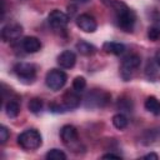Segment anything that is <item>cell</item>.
Wrapping results in <instances>:
<instances>
[{
	"label": "cell",
	"mask_w": 160,
	"mask_h": 160,
	"mask_svg": "<svg viewBox=\"0 0 160 160\" xmlns=\"http://www.w3.org/2000/svg\"><path fill=\"white\" fill-rule=\"evenodd\" d=\"M22 34V26L18 22H9L1 30V38L4 41L12 42L16 41Z\"/></svg>",
	"instance_id": "6"
},
{
	"label": "cell",
	"mask_w": 160,
	"mask_h": 160,
	"mask_svg": "<svg viewBox=\"0 0 160 160\" xmlns=\"http://www.w3.org/2000/svg\"><path fill=\"white\" fill-rule=\"evenodd\" d=\"M80 95L78 94V91L75 90H71V91H68L64 94L62 96V105L65 106L66 110H72V109H76L79 105H80Z\"/></svg>",
	"instance_id": "11"
},
{
	"label": "cell",
	"mask_w": 160,
	"mask_h": 160,
	"mask_svg": "<svg viewBox=\"0 0 160 160\" xmlns=\"http://www.w3.org/2000/svg\"><path fill=\"white\" fill-rule=\"evenodd\" d=\"M141 141H142L144 145L159 144V142H160V128H156V129H148V130L142 134Z\"/></svg>",
	"instance_id": "14"
},
{
	"label": "cell",
	"mask_w": 160,
	"mask_h": 160,
	"mask_svg": "<svg viewBox=\"0 0 160 160\" xmlns=\"http://www.w3.org/2000/svg\"><path fill=\"white\" fill-rule=\"evenodd\" d=\"M66 74L62 70H58V69H52L46 74L45 78V84L48 88H50L51 90H60L65 82H66Z\"/></svg>",
	"instance_id": "5"
},
{
	"label": "cell",
	"mask_w": 160,
	"mask_h": 160,
	"mask_svg": "<svg viewBox=\"0 0 160 160\" xmlns=\"http://www.w3.org/2000/svg\"><path fill=\"white\" fill-rule=\"evenodd\" d=\"M9 136H10V132H9L8 128L4 126V125H1V126H0V142L4 144V142L9 139Z\"/></svg>",
	"instance_id": "25"
},
{
	"label": "cell",
	"mask_w": 160,
	"mask_h": 160,
	"mask_svg": "<svg viewBox=\"0 0 160 160\" xmlns=\"http://www.w3.org/2000/svg\"><path fill=\"white\" fill-rule=\"evenodd\" d=\"M18 144L25 150H36L41 146L42 139L38 130L28 129L18 136Z\"/></svg>",
	"instance_id": "2"
},
{
	"label": "cell",
	"mask_w": 160,
	"mask_h": 160,
	"mask_svg": "<svg viewBox=\"0 0 160 160\" xmlns=\"http://www.w3.org/2000/svg\"><path fill=\"white\" fill-rule=\"evenodd\" d=\"M14 71L18 75V78L22 79V80H28L31 81L35 79L36 75V68L34 64L30 62H18L14 66Z\"/></svg>",
	"instance_id": "7"
},
{
	"label": "cell",
	"mask_w": 160,
	"mask_h": 160,
	"mask_svg": "<svg viewBox=\"0 0 160 160\" xmlns=\"http://www.w3.org/2000/svg\"><path fill=\"white\" fill-rule=\"evenodd\" d=\"M86 88V80L84 76H76L74 80H72V89L78 92L82 91L84 89Z\"/></svg>",
	"instance_id": "23"
},
{
	"label": "cell",
	"mask_w": 160,
	"mask_h": 160,
	"mask_svg": "<svg viewBox=\"0 0 160 160\" xmlns=\"http://www.w3.org/2000/svg\"><path fill=\"white\" fill-rule=\"evenodd\" d=\"M75 62H76V55L70 50H65L58 56V64L64 69H71L75 65Z\"/></svg>",
	"instance_id": "12"
},
{
	"label": "cell",
	"mask_w": 160,
	"mask_h": 160,
	"mask_svg": "<svg viewBox=\"0 0 160 160\" xmlns=\"http://www.w3.org/2000/svg\"><path fill=\"white\" fill-rule=\"evenodd\" d=\"M118 108L120 110H124V111H131L132 110V104L129 99H119Z\"/></svg>",
	"instance_id": "24"
},
{
	"label": "cell",
	"mask_w": 160,
	"mask_h": 160,
	"mask_svg": "<svg viewBox=\"0 0 160 160\" xmlns=\"http://www.w3.org/2000/svg\"><path fill=\"white\" fill-rule=\"evenodd\" d=\"M76 25L84 32H94L98 28L96 20L89 14H81L76 18Z\"/></svg>",
	"instance_id": "9"
},
{
	"label": "cell",
	"mask_w": 160,
	"mask_h": 160,
	"mask_svg": "<svg viewBox=\"0 0 160 160\" xmlns=\"http://www.w3.org/2000/svg\"><path fill=\"white\" fill-rule=\"evenodd\" d=\"M48 21H49V24H50L51 28L59 30V29H64V28L68 25V22H69V16H68L65 12H62V11L55 9V10H52V11L49 14Z\"/></svg>",
	"instance_id": "8"
},
{
	"label": "cell",
	"mask_w": 160,
	"mask_h": 160,
	"mask_svg": "<svg viewBox=\"0 0 160 160\" xmlns=\"http://www.w3.org/2000/svg\"><path fill=\"white\" fill-rule=\"evenodd\" d=\"M155 62H156V65L160 68V49L156 51V54H155Z\"/></svg>",
	"instance_id": "28"
},
{
	"label": "cell",
	"mask_w": 160,
	"mask_h": 160,
	"mask_svg": "<svg viewBox=\"0 0 160 160\" xmlns=\"http://www.w3.org/2000/svg\"><path fill=\"white\" fill-rule=\"evenodd\" d=\"M101 1H102L104 4H109V5L111 4V1H110V0H101Z\"/></svg>",
	"instance_id": "29"
},
{
	"label": "cell",
	"mask_w": 160,
	"mask_h": 160,
	"mask_svg": "<svg viewBox=\"0 0 160 160\" xmlns=\"http://www.w3.org/2000/svg\"><path fill=\"white\" fill-rule=\"evenodd\" d=\"M46 159L48 160H65L66 155L61 150H59V149H51L50 151H48Z\"/></svg>",
	"instance_id": "21"
},
{
	"label": "cell",
	"mask_w": 160,
	"mask_h": 160,
	"mask_svg": "<svg viewBox=\"0 0 160 160\" xmlns=\"http://www.w3.org/2000/svg\"><path fill=\"white\" fill-rule=\"evenodd\" d=\"M102 50L108 54L120 55L125 51V45L121 42H116V41H106L102 45Z\"/></svg>",
	"instance_id": "15"
},
{
	"label": "cell",
	"mask_w": 160,
	"mask_h": 160,
	"mask_svg": "<svg viewBox=\"0 0 160 160\" xmlns=\"http://www.w3.org/2000/svg\"><path fill=\"white\" fill-rule=\"evenodd\" d=\"M112 125H114L116 129L122 130V129H125V128L128 126V118H126L124 114L119 112V114H116V115L112 116Z\"/></svg>",
	"instance_id": "19"
},
{
	"label": "cell",
	"mask_w": 160,
	"mask_h": 160,
	"mask_svg": "<svg viewBox=\"0 0 160 160\" xmlns=\"http://www.w3.org/2000/svg\"><path fill=\"white\" fill-rule=\"evenodd\" d=\"M111 8L115 12V19L116 24L120 29H122L126 32H130L134 30L135 21H136V15L135 12L122 1L114 0L111 1Z\"/></svg>",
	"instance_id": "1"
},
{
	"label": "cell",
	"mask_w": 160,
	"mask_h": 160,
	"mask_svg": "<svg viewBox=\"0 0 160 160\" xmlns=\"http://www.w3.org/2000/svg\"><path fill=\"white\" fill-rule=\"evenodd\" d=\"M5 112L9 118H16L20 112V104L16 100H9L5 104Z\"/></svg>",
	"instance_id": "18"
},
{
	"label": "cell",
	"mask_w": 160,
	"mask_h": 160,
	"mask_svg": "<svg viewBox=\"0 0 160 160\" xmlns=\"http://www.w3.org/2000/svg\"><path fill=\"white\" fill-rule=\"evenodd\" d=\"M76 50L81 54V55H85V56H90V55H94L96 52V48L90 44V42H86V41H80L76 44Z\"/></svg>",
	"instance_id": "17"
},
{
	"label": "cell",
	"mask_w": 160,
	"mask_h": 160,
	"mask_svg": "<svg viewBox=\"0 0 160 160\" xmlns=\"http://www.w3.org/2000/svg\"><path fill=\"white\" fill-rule=\"evenodd\" d=\"M140 62H141V59L139 55L136 54H131V55H128L122 59V62H121V76L124 80H130L132 74L135 72V70L140 66Z\"/></svg>",
	"instance_id": "4"
},
{
	"label": "cell",
	"mask_w": 160,
	"mask_h": 160,
	"mask_svg": "<svg viewBox=\"0 0 160 160\" xmlns=\"http://www.w3.org/2000/svg\"><path fill=\"white\" fill-rule=\"evenodd\" d=\"M102 159H120V155H116V154L110 152V154H105V155H102Z\"/></svg>",
	"instance_id": "26"
},
{
	"label": "cell",
	"mask_w": 160,
	"mask_h": 160,
	"mask_svg": "<svg viewBox=\"0 0 160 160\" xmlns=\"http://www.w3.org/2000/svg\"><path fill=\"white\" fill-rule=\"evenodd\" d=\"M110 94L104 90H91L88 92L84 98V105L85 108L96 109V108H104L110 101Z\"/></svg>",
	"instance_id": "3"
},
{
	"label": "cell",
	"mask_w": 160,
	"mask_h": 160,
	"mask_svg": "<svg viewBox=\"0 0 160 160\" xmlns=\"http://www.w3.org/2000/svg\"><path fill=\"white\" fill-rule=\"evenodd\" d=\"M60 136H61V140L66 144V145H71V144H75L79 139V134H78V130L75 126L72 125H64L60 130Z\"/></svg>",
	"instance_id": "10"
},
{
	"label": "cell",
	"mask_w": 160,
	"mask_h": 160,
	"mask_svg": "<svg viewBox=\"0 0 160 160\" xmlns=\"http://www.w3.org/2000/svg\"><path fill=\"white\" fill-rule=\"evenodd\" d=\"M29 110L34 114H39L41 110H42V100L39 99V98H32L30 101H29Z\"/></svg>",
	"instance_id": "20"
},
{
	"label": "cell",
	"mask_w": 160,
	"mask_h": 160,
	"mask_svg": "<svg viewBox=\"0 0 160 160\" xmlns=\"http://www.w3.org/2000/svg\"><path fill=\"white\" fill-rule=\"evenodd\" d=\"M78 1H81V2H85V1H88V0H78Z\"/></svg>",
	"instance_id": "30"
},
{
	"label": "cell",
	"mask_w": 160,
	"mask_h": 160,
	"mask_svg": "<svg viewBox=\"0 0 160 160\" xmlns=\"http://www.w3.org/2000/svg\"><path fill=\"white\" fill-rule=\"evenodd\" d=\"M21 46L26 52L34 54L41 49V42L35 36H26V38H24V40H21Z\"/></svg>",
	"instance_id": "13"
},
{
	"label": "cell",
	"mask_w": 160,
	"mask_h": 160,
	"mask_svg": "<svg viewBox=\"0 0 160 160\" xmlns=\"http://www.w3.org/2000/svg\"><path fill=\"white\" fill-rule=\"evenodd\" d=\"M148 38L151 41H156L160 39V24H155L148 29Z\"/></svg>",
	"instance_id": "22"
},
{
	"label": "cell",
	"mask_w": 160,
	"mask_h": 160,
	"mask_svg": "<svg viewBox=\"0 0 160 160\" xmlns=\"http://www.w3.org/2000/svg\"><path fill=\"white\" fill-rule=\"evenodd\" d=\"M144 106L149 112L154 115H160V100H158L155 96H149L145 100Z\"/></svg>",
	"instance_id": "16"
},
{
	"label": "cell",
	"mask_w": 160,
	"mask_h": 160,
	"mask_svg": "<svg viewBox=\"0 0 160 160\" xmlns=\"http://www.w3.org/2000/svg\"><path fill=\"white\" fill-rule=\"evenodd\" d=\"M142 158H144V159H154V160H158V159H159V156H158L156 154H154V152H150V154H148V155H144Z\"/></svg>",
	"instance_id": "27"
}]
</instances>
